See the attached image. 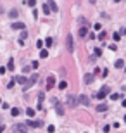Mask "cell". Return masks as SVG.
Instances as JSON below:
<instances>
[{
    "instance_id": "obj_6",
    "label": "cell",
    "mask_w": 126,
    "mask_h": 133,
    "mask_svg": "<svg viewBox=\"0 0 126 133\" xmlns=\"http://www.w3.org/2000/svg\"><path fill=\"white\" fill-rule=\"evenodd\" d=\"M54 85H55V76L50 74V76L47 78V85H45V88H47V90H52V88H54Z\"/></svg>"
},
{
    "instance_id": "obj_31",
    "label": "cell",
    "mask_w": 126,
    "mask_h": 133,
    "mask_svg": "<svg viewBox=\"0 0 126 133\" xmlns=\"http://www.w3.org/2000/svg\"><path fill=\"white\" fill-rule=\"evenodd\" d=\"M36 48H40V50L43 48V42H42V40H38V42H36Z\"/></svg>"
},
{
    "instance_id": "obj_36",
    "label": "cell",
    "mask_w": 126,
    "mask_h": 133,
    "mask_svg": "<svg viewBox=\"0 0 126 133\" xmlns=\"http://www.w3.org/2000/svg\"><path fill=\"white\" fill-rule=\"evenodd\" d=\"M26 36H28V33H26V31H23V33H21V40L24 42V38H26Z\"/></svg>"
},
{
    "instance_id": "obj_26",
    "label": "cell",
    "mask_w": 126,
    "mask_h": 133,
    "mask_svg": "<svg viewBox=\"0 0 126 133\" xmlns=\"http://www.w3.org/2000/svg\"><path fill=\"white\" fill-rule=\"evenodd\" d=\"M105 38H107V33H104V31L99 33V40H100V42H102V40H105Z\"/></svg>"
},
{
    "instance_id": "obj_27",
    "label": "cell",
    "mask_w": 126,
    "mask_h": 133,
    "mask_svg": "<svg viewBox=\"0 0 126 133\" xmlns=\"http://www.w3.org/2000/svg\"><path fill=\"white\" fill-rule=\"evenodd\" d=\"M52 42H54V40H52L50 36H48V38H47L45 42H43V45H47V47H50V45H52Z\"/></svg>"
},
{
    "instance_id": "obj_12",
    "label": "cell",
    "mask_w": 126,
    "mask_h": 133,
    "mask_svg": "<svg viewBox=\"0 0 126 133\" xmlns=\"http://www.w3.org/2000/svg\"><path fill=\"white\" fill-rule=\"evenodd\" d=\"M86 33H88V28H86V26H81V28H79V31H78V35L81 36V38H85Z\"/></svg>"
},
{
    "instance_id": "obj_44",
    "label": "cell",
    "mask_w": 126,
    "mask_h": 133,
    "mask_svg": "<svg viewBox=\"0 0 126 133\" xmlns=\"http://www.w3.org/2000/svg\"><path fill=\"white\" fill-rule=\"evenodd\" d=\"M124 123H126V116H124Z\"/></svg>"
},
{
    "instance_id": "obj_34",
    "label": "cell",
    "mask_w": 126,
    "mask_h": 133,
    "mask_svg": "<svg viewBox=\"0 0 126 133\" xmlns=\"http://www.w3.org/2000/svg\"><path fill=\"white\" fill-rule=\"evenodd\" d=\"M100 74H102V78H105V76L109 74V71H107V69H104V71H100Z\"/></svg>"
},
{
    "instance_id": "obj_22",
    "label": "cell",
    "mask_w": 126,
    "mask_h": 133,
    "mask_svg": "<svg viewBox=\"0 0 126 133\" xmlns=\"http://www.w3.org/2000/svg\"><path fill=\"white\" fill-rule=\"evenodd\" d=\"M93 55H95V57H100V55H102V48L97 47V48H95V52H93Z\"/></svg>"
},
{
    "instance_id": "obj_32",
    "label": "cell",
    "mask_w": 126,
    "mask_h": 133,
    "mask_svg": "<svg viewBox=\"0 0 126 133\" xmlns=\"http://www.w3.org/2000/svg\"><path fill=\"white\" fill-rule=\"evenodd\" d=\"M110 99H112V100H117V99H119V93H110Z\"/></svg>"
},
{
    "instance_id": "obj_2",
    "label": "cell",
    "mask_w": 126,
    "mask_h": 133,
    "mask_svg": "<svg viewBox=\"0 0 126 133\" xmlns=\"http://www.w3.org/2000/svg\"><path fill=\"white\" fill-rule=\"evenodd\" d=\"M109 92H110V86H102L100 90L97 92V99H99V100H104V99H105V95H107Z\"/></svg>"
},
{
    "instance_id": "obj_16",
    "label": "cell",
    "mask_w": 126,
    "mask_h": 133,
    "mask_svg": "<svg viewBox=\"0 0 126 133\" xmlns=\"http://www.w3.org/2000/svg\"><path fill=\"white\" fill-rule=\"evenodd\" d=\"M40 57H42V59H47V57H48V50L42 48V50H40Z\"/></svg>"
},
{
    "instance_id": "obj_13",
    "label": "cell",
    "mask_w": 126,
    "mask_h": 133,
    "mask_svg": "<svg viewBox=\"0 0 126 133\" xmlns=\"http://www.w3.org/2000/svg\"><path fill=\"white\" fill-rule=\"evenodd\" d=\"M14 81H16V83H19V85H26V83H28V80H26L24 76H17V78H14Z\"/></svg>"
},
{
    "instance_id": "obj_5",
    "label": "cell",
    "mask_w": 126,
    "mask_h": 133,
    "mask_svg": "<svg viewBox=\"0 0 126 133\" xmlns=\"http://www.w3.org/2000/svg\"><path fill=\"white\" fill-rule=\"evenodd\" d=\"M26 126H29V128H42V126H43V121H40V119H31V121H28Z\"/></svg>"
},
{
    "instance_id": "obj_1",
    "label": "cell",
    "mask_w": 126,
    "mask_h": 133,
    "mask_svg": "<svg viewBox=\"0 0 126 133\" xmlns=\"http://www.w3.org/2000/svg\"><path fill=\"white\" fill-rule=\"evenodd\" d=\"M66 47H68V52H69V54L74 52V43H73V35H71V33L66 36Z\"/></svg>"
},
{
    "instance_id": "obj_18",
    "label": "cell",
    "mask_w": 126,
    "mask_h": 133,
    "mask_svg": "<svg viewBox=\"0 0 126 133\" xmlns=\"http://www.w3.org/2000/svg\"><path fill=\"white\" fill-rule=\"evenodd\" d=\"M97 111H99V112H105V111H107V106H105V104H100V106H97Z\"/></svg>"
},
{
    "instance_id": "obj_20",
    "label": "cell",
    "mask_w": 126,
    "mask_h": 133,
    "mask_svg": "<svg viewBox=\"0 0 126 133\" xmlns=\"http://www.w3.org/2000/svg\"><path fill=\"white\" fill-rule=\"evenodd\" d=\"M92 81H93V74H86V76H85V83H86V85L92 83Z\"/></svg>"
},
{
    "instance_id": "obj_23",
    "label": "cell",
    "mask_w": 126,
    "mask_h": 133,
    "mask_svg": "<svg viewBox=\"0 0 126 133\" xmlns=\"http://www.w3.org/2000/svg\"><path fill=\"white\" fill-rule=\"evenodd\" d=\"M59 88H61V90H66V88H68V81H61V85H59Z\"/></svg>"
},
{
    "instance_id": "obj_15",
    "label": "cell",
    "mask_w": 126,
    "mask_h": 133,
    "mask_svg": "<svg viewBox=\"0 0 126 133\" xmlns=\"http://www.w3.org/2000/svg\"><path fill=\"white\" fill-rule=\"evenodd\" d=\"M12 29H24V23H12Z\"/></svg>"
},
{
    "instance_id": "obj_42",
    "label": "cell",
    "mask_w": 126,
    "mask_h": 133,
    "mask_svg": "<svg viewBox=\"0 0 126 133\" xmlns=\"http://www.w3.org/2000/svg\"><path fill=\"white\" fill-rule=\"evenodd\" d=\"M123 33H124V35H126V29H123Z\"/></svg>"
},
{
    "instance_id": "obj_3",
    "label": "cell",
    "mask_w": 126,
    "mask_h": 133,
    "mask_svg": "<svg viewBox=\"0 0 126 133\" xmlns=\"http://www.w3.org/2000/svg\"><path fill=\"white\" fill-rule=\"evenodd\" d=\"M50 100H52V104L55 106V111H57V114H59V116H62V114H64V106H62V104H61V102H59L57 99H50Z\"/></svg>"
},
{
    "instance_id": "obj_7",
    "label": "cell",
    "mask_w": 126,
    "mask_h": 133,
    "mask_svg": "<svg viewBox=\"0 0 126 133\" xmlns=\"http://www.w3.org/2000/svg\"><path fill=\"white\" fill-rule=\"evenodd\" d=\"M14 133H28L26 124H16V126H14Z\"/></svg>"
},
{
    "instance_id": "obj_39",
    "label": "cell",
    "mask_w": 126,
    "mask_h": 133,
    "mask_svg": "<svg viewBox=\"0 0 126 133\" xmlns=\"http://www.w3.org/2000/svg\"><path fill=\"white\" fill-rule=\"evenodd\" d=\"M4 130H5V126H4V124H0V133H2Z\"/></svg>"
},
{
    "instance_id": "obj_21",
    "label": "cell",
    "mask_w": 126,
    "mask_h": 133,
    "mask_svg": "<svg viewBox=\"0 0 126 133\" xmlns=\"http://www.w3.org/2000/svg\"><path fill=\"white\" fill-rule=\"evenodd\" d=\"M26 114H28L29 117H33V116H35V109H31V107H28V109H26Z\"/></svg>"
},
{
    "instance_id": "obj_9",
    "label": "cell",
    "mask_w": 126,
    "mask_h": 133,
    "mask_svg": "<svg viewBox=\"0 0 126 133\" xmlns=\"http://www.w3.org/2000/svg\"><path fill=\"white\" fill-rule=\"evenodd\" d=\"M47 5H48L50 12H57V11H59V7H57V4L54 2V0H48V4H47Z\"/></svg>"
},
{
    "instance_id": "obj_11",
    "label": "cell",
    "mask_w": 126,
    "mask_h": 133,
    "mask_svg": "<svg viewBox=\"0 0 126 133\" xmlns=\"http://www.w3.org/2000/svg\"><path fill=\"white\" fill-rule=\"evenodd\" d=\"M43 100H45V93L40 92V93H38V109L43 107Z\"/></svg>"
},
{
    "instance_id": "obj_37",
    "label": "cell",
    "mask_w": 126,
    "mask_h": 133,
    "mask_svg": "<svg viewBox=\"0 0 126 133\" xmlns=\"http://www.w3.org/2000/svg\"><path fill=\"white\" fill-rule=\"evenodd\" d=\"M95 61H97V57H95V55H90V62L95 64Z\"/></svg>"
},
{
    "instance_id": "obj_25",
    "label": "cell",
    "mask_w": 126,
    "mask_h": 133,
    "mask_svg": "<svg viewBox=\"0 0 126 133\" xmlns=\"http://www.w3.org/2000/svg\"><path fill=\"white\" fill-rule=\"evenodd\" d=\"M42 11H43V12H45V14H47V16H48V14H50V9H48V5H47V4H45V5H43V7H42Z\"/></svg>"
},
{
    "instance_id": "obj_10",
    "label": "cell",
    "mask_w": 126,
    "mask_h": 133,
    "mask_svg": "<svg viewBox=\"0 0 126 133\" xmlns=\"http://www.w3.org/2000/svg\"><path fill=\"white\" fill-rule=\"evenodd\" d=\"M36 80H38V74H36V73H35V74H33L31 78L28 80V83H26V86H24V88H29V86H31L33 83H36Z\"/></svg>"
},
{
    "instance_id": "obj_45",
    "label": "cell",
    "mask_w": 126,
    "mask_h": 133,
    "mask_svg": "<svg viewBox=\"0 0 126 133\" xmlns=\"http://www.w3.org/2000/svg\"><path fill=\"white\" fill-rule=\"evenodd\" d=\"M0 104H2V99H0Z\"/></svg>"
},
{
    "instance_id": "obj_33",
    "label": "cell",
    "mask_w": 126,
    "mask_h": 133,
    "mask_svg": "<svg viewBox=\"0 0 126 133\" xmlns=\"http://www.w3.org/2000/svg\"><path fill=\"white\" fill-rule=\"evenodd\" d=\"M14 85H16V81L10 80V81H9V85H7V88H14Z\"/></svg>"
},
{
    "instance_id": "obj_4",
    "label": "cell",
    "mask_w": 126,
    "mask_h": 133,
    "mask_svg": "<svg viewBox=\"0 0 126 133\" xmlns=\"http://www.w3.org/2000/svg\"><path fill=\"white\" fill-rule=\"evenodd\" d=\"M78 104H79V102H78V97H76V95H68V106H69L71 109H74Z\"/></svg>"
},
{
    "instance_id": "obj_14",
    "label": "cell",
    "mask_w": 126,
    "mask_h": 133,
    "mask_svg": "<svg viewBox=\"0 0 126 133\" xmlns=\"http://www.w3.org/2000/svg\"><path fill=\"white\" fill-rule=\"evenodd\" d=\"M19 114H21V109H19V107H10V116L17 117Z\"/></svg>"
},
{
    "instance_id": "obj_29",
    "label": "cell",
    "mask_w": 126,
    "mask_h": 133,
    "mask_svg": "<svg viewBox=\"0 0 126 133\" xmlns=\"http://www.w3.org/2000/svg\"><path fill=\"white\" fill-rule=\"evenodd\" d=\"M47 131H48V133H54V131H55V126H54V124H50V126H47Z\"/></svg>"
},
{
    "instance_id": "obj_28",
    "label": "cell",
    "mask_w": 126,
    "mask_h": 133,
    "mask_svg": "<svg viewBox=\"0 0 126 133\" xmlns=\"http://www.w3.org/2000/svg\"><path fill=\"white\" fill-rule=\"evenodd\" d=\"M29 7H33V9H35V5H36V0H28V2H26Z\"/></svg>"
},
{
    "instance_id": "obj_24",
    "label": "cell",
    "mask_w": 126,
    "mask_h": 133,
    "mask_svg": "<svg viewBox=\"0 0 126 133\" xmlns=\"http://www.w3.org/2000/svg\"><path fill=\"white\" fill-rule=\"evenodd\" d=\"M116 68H124V61H121V59L116 61Z\"/></svg>"
},
{
    "instance_id": "obj_8",
    "label": "cell",
    "mask_w": 126,
    "mask_h": 133,
    "mask_svg": "<svg viewBox=\"0 0 126 133\" xmlns=\"http://www.w3.org/2000/svg\"><path fill=\"white\" fill-rule=\"evenodd\" d=\"M78 102H79V104H83V106H90V99H88L86 95H79Z\"/></svg>"
},
{
    "instance_id": "obj_35",
    "label": "cell",
    "mask_w": 126,
    "mask_h": 133,
    "mask_svg": "<svg viewBox=\"0 0 126 133\" xmlns=\"http://www.w3.org/2000/svg\"><path fill=\"white\" fill-rule=\"evenodd\" d=\"M31 68H33V69L38 68V61H33V62H31Z\"/></svg>"
},
{
    "instance_id": "obj_17",
    "label": "cell",
    "mask_w": 126,
    "mask_h": 133,
    "mask_svg": "<svg viewBox=\"0 0 126 133\" xmlns=\"http://www.w3.org/2000/svg\"><path fill=\"white\" fill-rule=\"evenodd\" d=\"M7 69L14 71V59H9V62H7Z\"/></svg>"
},
{
    "instance_id": "obj_30",
    "label": "cell",
    "mask_w": 126,
    "mask_h": 133,
    "mask_svg": "<svg viewBox=\"0 0 126 133\" xmlns=\"http://www.w3.org/2000/svg\"><path fill=\"white\" fill-rule=\"evenodd\" d=\"M112 38H114L116 42H117V40H121V33H114V35H112Z\"/></svg>"
},
{
    "instance_id": "obj_46",
    "label": "cell",
    "mask_w": 126,
    "mask_h": 133,
    "mask_svg": "<svg viewBox=\"0 0 126 133\" xmlns=\"http://www.w3.org/2000/svg\"><path fill=\"white\" fill-rule=\"evenodd\" d=\"M0 123H2V117H0Z\"/></svg>"
},
{
    "instance_id": "obj_41",
    "label": "cell",
    "mask_w": 126,
    "mask_h": 133,
    "mask_svg": "<svg viewBox=\"0 0 126 133\" xmlns=\"http://www.w3.org/2000/svg\"><path fill=\"white\" fill-rule=\"evenodd\" d=\"M95 2H97V0H90V4H95Z\"/></svg>"
},
{
    "instance_id": "obj_40",
    "label": "cell",
    "mask_w": 126,
    "mask_h": 133,
    "mask_svg": "<svg viewBox=\"0 0 126 133\" xmlns=\"http://www.w3.org/2000/svg\"><path fill=\"white\" fill-rule=\"evenodd\" d=\"M123 107H126V100H123Z\"/></svg>"
},
{
    "instance_id": "obj_38",
    "label": "cell",
    "mask_w": 126,
    "mask_h": 133,
    "mask_svg": "<svg viewBox=\"0 0 126 133\" xmlns=\"http://www.w3.org/2000/svg\"><path fill=\"white\" fill-rule=\"evenodd\" d=\"M110 131V126H107V124H105V126H104V133H109Z\"/></svg>"
},
{
    "instance_id": "obj_19",
    "label": "cell",
    "mask_w": 126,
    "mask_h": 133,
    "mask_svg": "<svg viewBox=\"0 0 126 133\" xmlns=\"http://www.w3.org/2000/svg\"><path fill=\"white\" fill-rule=\"evenodd\" d=\"M17 14H19V12H17V9H12V11L9 12V16H10L12 19H16V17H17Z\"/></svg>"
},
{
    "instance_id": "obj_43",
    "label": "cell",
    "mask_w": 126,
    "mask_h": 133,
    "mask_svg": "<svg viewBox=\"0 0 126 133\" xmlns=\"http://www.w3.org/2000/svg\"><path fill=\"white\" fill-rule=\"evenodd\" d=\"M114 2H121V0H114Z\"/></svg>"
}]
</instances>
